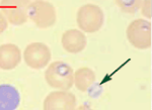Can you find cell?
Instances as JSON below:
<instances>
[{"mask_svg":"<svg viewBox=\"0 0 152 110\" xmlns=\"http://www.w3.org/2000/svg\"><path fill=\"white\" fill-rule=\"evenodd\" d=\"M77 100L73 93L68 90H58L49 93L44 100L45 110H73L76 108Z\"/></svg>","mask_w":152,"mask_h":110,"instance_id":"52a82bcc","label":"cell"},{"mask_svg":"<svg viewBox=\"0 0 152 110\" xmlns=\"http://www.w3.org/2000/svg\"><path fill=\"white\" fill-rule=\"evenodd\" d=\"M52 58L50 48L43 43H31L23 52V60L28 67L34 70H42L49 65Z\"/></svg>","mask_w":152,"mask_h":110,"instance_id":"8992f818","label":"cell"},{"mask_svg":"<svg viewBox=\"0 0 152 110\" xmlns=\"http://www.w3.org/2000/svg\"><path fill=\"white\" fill-rule=\"evenodd\" d=\"M96 81L94 70L87 67L79 68L74 72V85L79 91L86 92Z\"/></svg>","mask_w":152,"mask_h":110,"instance_id":"8fae6325","label":"cell"},{"mask_svg":"<svg viewBox=\"0 0 152 110\" xmlns=\"http://www.w3.org/2000/svg\"><path fill=\"white\" fill-rule=\"evenodd\" d=\"M31 0H1L0 11L4 14L8 23L20 26L28 19V7Z\"/></svg>","mask_w":152,"mask_h":110,"instance_id":"5b68a950","label":"cell"},{"mask_svg":"<svg viewBox=\"0 0 152 110\" xmlns=\"http://www.w3.org/2000/svg\"><path fill=\"white\" fill-rule=\"evenodd\" d=\"M47 84L54 89L69 90L74 85V71L63 61H56L48 66L45 72Z\"/></svg>","mask_w":152,"mask_h":110,"instance_id":"6da1fadb","label":"cell"},{"mask_svg":"<svg viewBox=\"0 0 152 110\" xmlns=\"http://www.w3.org/2000/svg\"><path fill=\"white\" fill-rule=\"evenodd\" d=\"M63 48L70 54L81 53L87 45V38L80 29H68L62 35L61 38Z\"/></svg>","mask_w":152,"mask_h":110,"instance_id":"ba28073f","label":"cell"},{"mask_svg":"<svg viewBox=\"0 0 152 110\" xmlns=\"http://www.w3.org/2000/svg\"><path fill=\"white\" fill-rule=\"evenodd\" d=\"M140 9L142 15L146 17L145 19L152 18V0H142Z\"/></svg>","mask_w":152,"mask_h":110,"instance_id":"4fadbf2b","label":"cell"},{"mask_svg":"<svg viewBox=\"0 0 152 110\" xmlns=\"http://www.w3.org/2000/svg\"><path fill=\"white\" fill-rule=\"evenodd\" d=\"M28 18L39 28H52L57 21V11L50 2L34 0L28 7Z\"/></svg>","mask_w":152,"mask_h":110,"instance_id":"3957f363","label":"cell"},{"mask_svg":"<svg viewBox=\"0 0 152 110\" xmlns=\"http://www.w3.org/2000/svg\"><path fill=\"white\" fill-rule=\"evenodd\" d=\"M104 12L99 6L92 3L84 4L78 9L76 14V22L83 33H94L99 31L104 24Z\"/></svg>","mask_w":152,"mask_h":110,"instance_id":"7a4b0ae2","label":"cell"},{"mask_svg":"<svg viewBox=\"0 0 152 110\" xmlns=\"http://www.w3.org/2000/svg\"><path fill=\"white\" fill-rule=\"evenodd\" d=\"M126 35L135 48L148 50L152 43L151 22L144 18L135 19L127 28Z\"/></svg>","mask_w":152,"mask_h":110,"instance_id":"277c9868","label":"cell"},{"mask_svg":"<svg viewBox=\"0 0 152 110\" xmlns=\"http://www.w3.org/2000/svg\"><path fill=\"white\" fill-rule=\"evenodd\" d=\"M20 103V96L14 86L0 84V110H15Z\"/></svg>","mask_w":152,"mask_h":110,"instance_id":"30bf717a","label":"cell"},{"mask_svg":"<svg viewBox=\"0 0 152 110\" xmlns=\"http://www.w3.org/2000/svg\"><path fill=\"white\" fill-rule=\"evenodd\" d=\"M7 28H8V21L4 16V14L0 11V35H2L7 29Z\"/></svg>","mask_w":152,"mask_h":110,"instance_id":"5bb4252c","label":"cell"},{"mask_svg":"<svg viewBox=\"0 0 152 110\" xmlns=\"http://www.w3.org/2000/svg\"><path fill=\"white\" fill-rule=\"evenodd\" d=\"M116 3L121 11L128 14H134L140 9L142 0H116Z\"/></svg>","mask_w":152,"mask_h":110,"instance_id":"7c38bea8","label":"cell"},{"mask_svg":"<svg viewBox=\"0 0 152 110\" xmlns=\"http://www.w3.org/2000/svg\"><path fill=\"white\" fill-rule=\"evenodd\" d=\"M21 52L14 43L0 46V69L9 71L15 69L21 62Z\"/></svg>","mask_w":152,"mask_h":110,"instance_id":"9c48e42d","label":"cell"}]
</instances>
